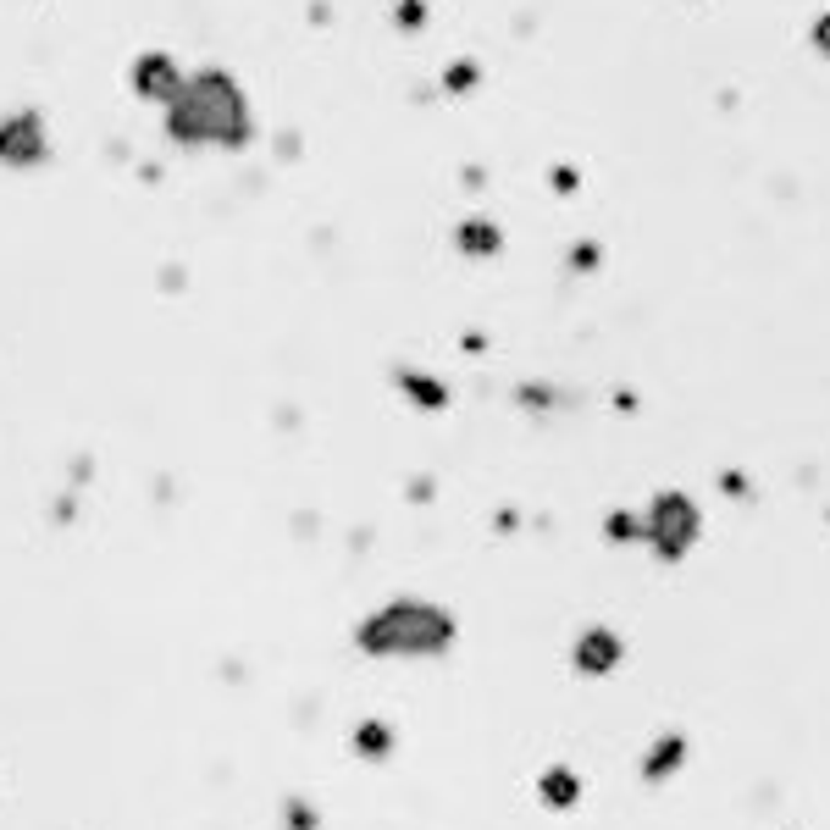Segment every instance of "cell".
Returning <instances> with one entry per match:
<instances>
[{
	"label": "cell",
	"instance_id": "obj_1",
	"mask_svg": "<svg viewBox=\"0 0 830 830\" xmlns=\"http://www.w3.org/2000/svg\"><path fill=\"white\" fill-rule=\"evenodd\" d=\"M692 526H698V515H692L687 498H664L659 504V548L681 554V548L692 543Z\"/></svg>",
	"mask_w": 830,
	"mask_h": 830
},
{
	"label": "cell",
	"instance_id": "obj_2",
	"mask_svg": "<svg viewBox=\"0 0 830 830\" xmlns=\"http://www.w3.org/2000/svg\"><path fill=\"white\" fill-rule=\"evenodd\" d=\"M615 659H620V648L609 637H587L581 642V664H587V670H609Z\"/></svg>",
	"mask_w": 830,
	"mask_h": 830
},
{
	"label": "cell",
	"instance_id": "obj_3",
	"mask_svg": "<svg viewBox=\"0 0 830 830\" xmlns=\"http://www.w3.org/2000/svg\"><path fill=\"white\" fill-rule=\"evenodd\" d=\"M676 759H681V742H664V747H659V759L648 764V775H664V770H670V764H676Z\"/></svg>",
	"mask_w": 830,
	"mask_h": 830
},
{
	"label": "cell",
	"instance_id": "obj_4",
	"mask_svg": "<svg viewBox=\"0 0 830 830\" xmlns=\"http://www.w3.org/2000/svg\"><path fill=\"white\" fill-rule=\"evenodd\" d=\"M548 792H554V803H570V792H576V786H570L565 775H548Z\"/></svg>",
	"mask_w": 830,
	"mask_h": 830
}]
</instances>
